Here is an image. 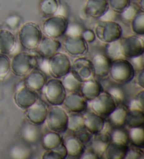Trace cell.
<instances>
[{
  "label": "cell",
  "mask_w": 144,
  "mask_h": 159,
  "mask_svg": "<svg viewBox=\"0 0 144 159\" xmlns=\"http://www.w3.org/2000/svg\"><path fill=\"white\" fill-rule=\"evenodd\" d=\"M62 78V84L66 91L75 93L79 91L81 89L83 81L74 71H70L67 75L63 76Z\"/></svg>",
  "instance_id": "obj_26"
},
{
  "label": "cell",
  "mask_w": 144,
  "mask_h": 159,
  "mask_svg": "<svg viewBox=\"0 0 144 159\" xmlns=\"http://www.w3.org/2000/svg\"><path fill=\"white\" fill-rule=\"evenodd\" d=\"M128 147L127 145L110 142L108 145L104 156L108 159H123L125 158Z\"/></svg>",
  "instance_id": "obj_29"
},
{
  "label": "cell",
  "mask_w": 144,
  "mask_h": 159,
  "mask_svg": "<svg viewBox=\"0 0 144 159\" xmlns=\"http://www.w3.org/2000/svg\"><path fill=\"white\" fill-rule=\"evenodd\" d=\"M40 67L42 72L49 74V59L44 57L40 64Z\"/></svg>",
  "instance_id": "obj_52"
},
{
  "label": "cell",
  "mask_w": 144,
  "mask_h": 159,
  "mask_svg": "<svg viewBox=\"0 0 144 159\" xmlns=\"http://www.w3.org/2000/svg\"><path fill=\"white\" fill-rule=\"evenodd\" d=\"M63 104L69 111L73 113L84 112L88 107L87 100L82 94L76 92L67 95Z\"/></svg>",
  "instance_id": "obj_15"
},
{
  "label": "cell",
  "mask_w": 144,
  "mask_h": 159,
  "mask_svg": "<svg viewBox=\"0 0 144 159\" xmlns=\"http://www.w3.org/2000/svg\"><path fill=\"white\" fill-rule=\"evenodd\" d=\"M111 142L116 144L127 145L129 143V133L122 128H115L111 133Z\"/></svg>",
  "instance_id": "obj_36"
},
{
  "label": "cell",
  "mask_w": 144,
  "mask_h": 159,
  "mask_svg": "<svg viewBox=\"0 0 144 159\" xmlns=\"http://www.w3.org/2000/svg\"><path fill=\"white\" fill-rule=\"evenodd\" d=\"M11 70V60L7 55L0 53V79L6 77Z\"/></svg>",
  "instance_id": "obj_41"
},
{
  "label": "cell",
  "mask_w": 144,
  "mask_h": 159,
  "mask_svg": "<svg viewBox=\"0 0 144 159\" xmlns=\"http://www.w3.org/2000/svg\"><path fill=\"white\" fill-rule=\"evenodd\" d=\"M108 93L111 95L116 102H122L126 99V93L120 86H112L109 88Z\"/></svg>",
  "instance_id": "obj_40"
},
{
  "label": "cell",
  "mask_w": 144,
  "mask_h": 159,
  "mask_svg": "<svg viewBox=\"0 0 144 159\" xmlns=\"http://www.w3.org/2000/svg\"><path fill=\"white\" fill-rule=\"evenodd\" d=\"M140 8L138 7L136 4L129 3L125 9H124L121 13V18L125 22H130L132 20L136 15L140 11Z\"/></svg>",
  "instance_id": "obj_39"
},
{
  "label": "cell",
  "mask_w": 144,
  "mask_h": 159,
  "mask_svg": "<svg viewBox=\"0 0 144 159\" xmlns=\"http://www.w3.org/2000/svg\"><path fill=\"white\" fill-rule=\"evenodd\" d=\"M106 56L112 61L124 58L122 50L121 40L118 39L114 41V42L108 43L106 46Z\"/></svg>",
  "instance_id": "obj_32"
},
{
  "label": "cell",
  "mask_w": 144,
  "mask_h": 159,
  "mask_svg": "<svg viewBox=\"0 0 144 159\" xmlns=\"http://www.w3.org/2000/svg\"><path fill=\"white\" fill-rule=\"evenodd\" d=\"M81 37L87 43H92L95 41L96 34L93 30H84L81 34Z\"/></svg>",
  "instance_id": "obj_50"
},
{
  "label": "cell",
  "mask_w": 144,
  "mask_h": 159,
  "mask_svg": "<svg viewBox=\"0 0 144 159\" xmlns=\"http://www.w3.org/2000/svg\"><path fill=\"white\" fill-rule=\"evenodd\" d=\"M84 30L82 25L78 23H68L65 34L68 37H80Z\"/></svg>",
  "instance_id": "obj_42"
},
{
  "label": "cell",
  "mask_w": 144,
  "mask_h": 159,
  "mask_svg": "<svg viewBox=\"0 0 144 159\" xmlns=\"http://www.w3.org/2000/svg\"><path fill=\"white\" fill-rule=\"evenodd\" d=\"M117 102L108 92H102L91 101L93 111L102 117H108L117 107Z\"/></svg>",
  "instance_id": "obj_8"
},
{
  "label": "cell",
  "mask_w": 144,
  "mask_h": 159,
  "mask_svg": "<svg viewBox=\"0 0 144 159\" xmlns=\"http://www.w3.org/2000/svg\"><path fill=\"white\" fill-rule=\"evenodd\" d=\"M76 138L81 141L83 144H86L89 142L91 139V134L84 128L81 130L78 131L76 133Z\"/></svg>",
  "instance_id": "obj_48"
},
{
  "label": "cell",
  "mask_w": 144,
  "mask_h": 159,
  "mask_svg": "<svg viewBox=\"0 0 144 159\" xmlns=\"http://www.w3.org/2000/svg\"><path fill=\"white\" fill-rule=\"evenodd\" d=\"M21 21L22 19L20 16L17 14H13L9 16V17H7L5 23H6L7 26L9 28L12 30H15L20 26Z\"/></svg>",
  "instance_id": "obj_45"
},
{
  "label": "cell",
  "mask_w": 144,
  "mask_h": 159,
  "mask_svg": "<svg viewBox=\"0 0 144 159\" xmlns=\"http://www.w3.org/2000/svg\"><path fill=\"white\" fill-rule=\"evenodd\" d=\"M40 140L43 148L46 150L54 149L63 143V139L59 134L53 131L44 134L41 136Z\"/></svg>",
  "instance_id": "obj_30"
},
{
  "label": "cell",
  "mask_w": 144,
  "mask_h": 159,
  "mask_svg": "<svg viewBox=\"0 0 144 159\" xmlns=\"http://www.w3.org/2000/svg\"><path fill=\"white\" fill-rule=\"evenodd\" d=\"M85 128L84 117L79 113H73L68 115V129L76 133Z\"/></svg>",
  "instance_id": "obj_34"
},
{
  "label": "cell",
  "mask_w": 144,
  "mask_h": 159,
  "mask_svg": "<svg viewBox=\"0 0 144 159\" xmlns=\"http://www.w3.org/2000/svg\"><path fill=\"white\" fill-rule=\"evenodd\" d=\"M122 50L124 57L131 59L143 54L144 43L137 36H129L121 41Z\"/></svg>",
  "instance_id": "obj_10"
},
{
  "label": "cell",
  "mask_w": 144,
  "mask_h": 159,
  "mask_svg": "<svg viewBox=\"0 0 144 159\" xmlns=\"http://www.w3.org/2000/svg\"><path fill=\"white\" fill-rule=\"evenodd\" d=\"M73 71L77 74L82 81L92 79L94 76V69L91 61L84 57H80L74 60Z\"/></svg>",
  "instance_id": "obj_16"
},
{
  "label": "cell",
  "mask_w": 144,
  "mask_h": 159,
  "mask_svg": "<svg viewBox=\"0 0 144 159\" xmlns=\"http://www.w3.org/2000/svg\"><path fill=\"white\" fill-rule=\"evenodd\" d=\"M144 124L143 111L129 110L127 111L125 125L129 128L143 127Z\"/></svg>",
  "instance_id": "obj_31"
},
{
  "label": "cell",
  "mask_w": 144,
  "mask_h": 159,
  "mask_svg": "<svg viewBox=\"0 0 144 159\" xmlns=\"http://www.w3.org/2000/svg\"><path fill=\"white\" fill-rule=\"evenodd\" d=\"M67 156V150L64 144L62 143L54 149L47 150V152L44 153L42 158L44 159H64Z\"/></svg>",
  "instance_id": "obj_37"
},
{
  "label": "cell",
  "mask_w": 144,
  "mask_h": 159,
  "mask_svg": "<svg viewBox=\"0 0 144 159\" xmlns=\"http://www.w3.org/2000/svg\"><path fill=\"white\" fill-rule=\"evenodd\" d=\"M108 6L117 13H121L130 3L129 0H108Z\"/></svg>",
  "instance_id": "obj_44"
},
{
  "label": "cell",
  "mask_w": 144,
  "mask_h": 159,
  "mask_svg": "<svg viewBox=\"0 0 144 159\" xmlns=\"http://www.w3.org/2000/svg\"><path fill=\"white\" fill-rule=\"evenodd\" d=\"M64 145L67 150L68 156L70 158H79L85 152L84 144L76 137H69L65 139Z\"/></svg>",
  "instance_id": "obj_24"
},
{
  "label": "cell",
  "mask_w": 144,
  "mask_h": 159,
  "mask_svg": "<svg viewBox=\"0 0 144 159\" xmlns=\"http://www.w3.org/2000/svg\"><path fill=\"white\" fill-rule=\"evenodd\" d=\"M80 91L86 100L91 101L103 92V87L98 81L91 79L82 82Z\"/></svg>",
  "instance_id": "obj_22"
},
{
  "label": "cell",
  "mask_w": 144,
  "mask_h": 159,
  "mask_svg": "<svg viewBox=\"0 0 144 159\" xmlns=\"http://www.w3.org/2000/svg\"><path fill=\"white\" fill-rule=\"evenodd\" d=\"M99 134L100 135L94 139L91 143V149L98 158H101L103 156L108 145L111 142V135L107 132H101Z\"/></svg>",
  "instance_id": "obj_25"
},
{
  "label": "cell",
  "mask_w": 144,
  "mask_h": 159,
  "mask_svg": "<svg viewBox=\"0 0 144 159\" xmlns=\"http://www.w3.org/2000/svg\"><path fill=\"white\" fill-rule=\"evenodd\" d=\"M18 47L14 35L9 30L0 29V53L16 54Z\"/></svg>",
  "instance_id": "obj_20"
},
{
  "label": "cell",
  "mask_w": 144,
  "mask_h": 159,
  "mask_svg": "<svg viewBox=\"0 0 144 159\" xmlns=\"http://www.w3.org/2000/svg\"><path fill=\"white\" fill-rule=\"evenodd\" d=\"M71 62L68 57L62 53H57L49 59V74L55 78L64 76L71 70Z\"/></svg>",
  "instance_id": "obj_9"
},
{
  "label": "cell",
  "mask_w": 144,
  "mask_h": 159,
  "mask_svg": "<svg viewBox=\"0 0 144 159\" xmlns=\"http://www.w3.org/2000/svg\"><path fill=\"white\" fill-rule=\"evenodd\" d=\"M113 80L118 83H128L134 77L135 70L132 63L125 59L112 61L110 73Z\"/></svg>",
  "instance_id": "obj_2"
},
{
  "label": "cell",
  "mask_w": 144,
  "mask_h": 159,
  "mask_svg": "<svg viewBox=\"0 0 144 159\" xmlns=\"http://www.w3.org/2000/svg\"><path fill=\"white\" fill-rule=\"evenodd\" d=\"M42 89L47 102L53 106L63 105L67 96L61 81L58 79H51L47 81Z\"/></svg>",
  "instance_id": "obj_4"
},
{
  "label": "cell",
  "mask_w": 144,
  "mask_h": 159,
  "mask_svg": "<svg viewBox=\"0 0 144 159\" xmlns=\"http://www.w3.org/2000/svg\"><path fill=\"white\" fill-rule=\"evenodd\" d=\"M116 18H117V12L108 8L106 11L99 18V20L102 22H110L115 21Z\"/></svg>",
  "instance_id": "obj_47"
},
{
  "label": "cell",
  "mask_w": 144,
  "mask_h": 159,
  "mask_svg": "<svg viewBox=\"0 0 144 159\" xmlns=\"http://www.w3.org/2000/svg\"><path fill=\"white\" fill-rule=\"evenodd\" d=\"M68 14V9L65 5L62 4H59V7L58 8V10L56 13V16H63V17H65L67 16Z\"/></svg>",
  "instance_id": "obj_51"
},
{
  "label": "cell",
  "mask_w": 144,
  "mask_h": 159,
  "mask_svg": "<svg viewBox=\"0 0 144 159\" xmlns=\"http://www.w3.org/2000/svg\"><path fill=\"white\" fill-rule=\"evenodd\" d=\"M37 65V60L32 55L27 53L15 54L11 60V70L18 76H26Z\"/></svg>",
  "instance_id": "obj_3"
},
{
  "label": "cell",
  "mask_w": 144,
  "mask_h": 159,
  "mask_svg": "<svg viewBox=\"0 0 144 159\" xmlns=\"http://www.w3.org/2000/svg\"><path fill=\"white\" fill-rule=\"evenodd\" d=\"M137 82L139 86L143 89L144 86V70H142L140 71L139 74L138 75V78H137Z\"/></svg>",
  "instance_id": "obj_54"
},
{
  "label": "cell",
  "mask_w": 144,
  "mask_h": 159,
  "mask_svg": "<svg viewBox=\"0 0 144 159\" xmlns=\"http://www.w3.org/2000/svg\"><path fill=\"white\" fill-rule=\"evenodd\" d=\"M59 0H41L40 2V11L44 16H54L58 10L60 4Z\"/></svg>",
  "instance_id": "obj_33"
},
{
  "label": "cell",
  "mask_w": 144,
  "mask_h": 159,
  "mask_svg": "<svg viewBox=\"0 0 144 159\" xmlns=\"http://www.w3.org/2000/svg\"><path fill=\"white\" fill-rule=\"evenodd\" d=\"M143 156V151L141 149V148L137 147H128V151H127V154L125 156L126 159H139L142 158Z\"/></svg>",
  "instance_id": "obj_46"
},
{
  "label": "cell",
  "mask_w": 144,
  "mask_h": 159,
  "mask_svg": "<svg viewBox=\"0 0 144 159\" xmlns=\"http://www.w3.org/2000/svg\"><path fill=\"white\" fill-rule=\"evenodd\" d=\"M128 109L123 105L117 106L108 116L110 125L113 128H122L125 125Z\"/></svg>",
  "instance_id": "obj_27"
},
{
  "label": "cell",
  "mask_w": 144,
  "mask_h": 159,
  "mask_svg": "<svg viewBox=\"0 0 144 159\" xmlns=\"http://www.w3.org/2000/svg\"><path fill=\"white\" fill-rule=\"evenodd\" d=\"M48 109L41 101L37 100L32 105L26 109V117L30 123L40 125L46 121Z\"/></svg>",
  "instance_id": "obj_11"
},
{
  "label": "cell",
  "mask_w": 144,
  "mask_h": 159,
  "mask_svg": "<svg viewBox=\"0 0 144 159\" xmlns=\"http://www.w3.org/2000/svg\"><path fill=\"white\" fill-rule=\"evenodd\" d=\"M46 121L48 128L53 132L63 133L68 130V115L59 106H54L48 111Z\"/></svg>",
  "instance_id": "obj_5"
},
{
  "label": "cell",
  "mask_w": 144,
  "mask_h": 159,
  "mask_svg": "<svg viewBox=\"0 0 144 159\" xmlns=\"http://www.w3.org/2000/svg\"><path fill=\"white\" fill-rule=\"evenodd\" d=\"M108 8V0H87L84 11L91 17L99 18Z\"/></svg>",
  "instance_id": "obj_23"
},
{
  "label": "cell",
  "mask_w": 144,
  "mask_h": 159,
  "mask_svg": "<svg viewBox=\"0 0 144 159\" xmlns=\"http://www.w3.org/2000/svg\"><path fill=\"white\" fill-rule=\"evenodd\" d=\"M143 94L144 91L141 90L138 93L137 96L134 99H132L129 103V110H140L143 111Z\"/></svg>",
  "instance_id": "obj_43"
},
{
  "label": "cell",
  "mask_w": 144,
  "mask_h": 159,
  "mask_svg": "<svg viewBox=\"0 0 144 159\" xmlns=\"http://www.w3.org/2000/svg\"><path fill=\"white\" fill-rule=\"evenodd\" d=\"M68 25V21L65 17L54 15L44 21L43 30L49 37L58 39L65 34Z\"/></svg>",
  "instance_id": "obj_7"
},
{
  "label": "cell",
  "mask_w": 144,
  "mask_h": 159,
  "mask_svg": "<svg viewBox=\"0 0 144 159\" xmlns=\"http://www.w3.org/2000/svg\"><path fill=\"white\" fill-rule=\"evenodd\" d=\"M79 158L82 159H98V156L94 153L93 151L91 152H86V151L84 152V153L81 156V157Z\"/></svg>",
  "instance_id": "obj_53"
},
{
  "label": "cell",
  "mask_w": 144,
  "mask_h": 159,
  "mask_svg": "<svg viewBox=\"0 0 144 159\" xmlns=\"http://www.w3.org/2000/svg\"><path fill=\"white\" fill-rule=\"evenodd\" d=\"M132 65L134 67V70H137L141 71L143 70L144 67V60H143V54L139 56H137L131 58Z\"/></svg>",
  "instance_id": "obj_49"
},
{
  "label": "cell",
  "mask_w": 144,
  "mask_h": 159,
  "mask_svg": "<svg viewBox=\"0 0 144 159\" xmlns=\"http://www.w3.org/2000/svg\"><path fill=\"white\" fill-rule=\"evenodd\" d=\"M32 155V149L26 142H18L11 147L9 156L15 159H27Z\"/></svg>",
  "instance_id": "obj_28"
},
{
  "label": "cell",
  "mask_w": 144,
  "mask_h": 159,
  "mask_svg": "<svg viewBox=\"0 0 144 159\" xmlns=\"http://www.w3.org/2000/svg\"><path fill=\"white\" fill-rule=\"evenodd\" d=\"M129 138L134 147L143 149L144 147V130L143 127L130 128Z\"/></svg>",
  "instance_id": "obj_35"
},
{
  "label": "cell",
  "mask_w": 144,
  "mask_h": 159,
  "mask_svg": "<svg viewBox=\"0 0 144 159\" xmlns=\"http://www.w3.org/2000/svg\"><path fill=\"white\" fill-rule=\"evenodd\" d=\"M95 34L102 42L108 43L120 39L122 30L120 25L115 21H101L96 27Z\"/></svg>",
  "instance_id": "obj_6"
},
{
  "label": "cell",
  "mask_w": 144,
  "mask_h": 159,
  "mask_svg": "<svg viewBox=\"0 0 144 159\" xmlns=\"http://www.w3.org/2000/svg\"><path fill=\"white\" fill-rule=\"evenodd\" d=\"M42 39V32L37 24L32 22L25 23L18 32V39L21 46L27 50L37 49Z\"/></svg>",
  "instance_id": "obj_1"
},
{
  "label": "cell",
  "mask_w": 144,
  "mask_h": 159,
  "mask_svg": "<svg viewBox=\"0 0 144 159\" xmlns=\"http://www.w3.org/2000/svg\"><path fill=\"white\" fill-rule=\"evenodd\" d=\"M65 51L73 56L84 55L88 50L87 43L82 37H68L63 42Z\"/></svg>",
  "instance_id": "obj_14"
},
{
  "label": "cell",
  "mask_w": 144,
  "mask_h": 159,
  "mask_svg": "<svg viewBox=\"0 0 144 159\" xmlns=\"http://www.w3.org/2000/svg\"><path fill=\"white\" fill-rule=\"evenodd\" d=\"M14 99L19 107L26 109L37 102L38 95L35 90L29 89L24 84L16 90Z\"/></svg>",
  "instance_id": "obj_12"
},
{
  "label": "cell",
  "mask_w": 144,
  "mask_h": 159,
  "mask_svg": "<svg viewBox=\"0 0 144 159\" xmlns=\"http://www.w3.org/2000/svg\"><path fill=\"white\" fill-rule=\"evenodd\" d=\"M93 65L94 75L99 78H104L109 75L112 60L106 55L96 53L91 60Z\"/></svg>",
  "instance_id": "obj_13"
},
{
  "label": "cell",
  "mask_w": 144,
  "mask_h": 159,
  "mask_svg": "<svg viewBox=\"0 0 144 159\" xmlns=\"http://www.w3.org/2000/svg\"><path fill=\"white\" fill-rule=\"evenodd\" d=\"M84 127L91 135H98L103 129L105 121L103 118L94 112H87L84 116Z\"/></svg>",
  "instance_id": "obj_19"
},
{
  "label": "cell",
  "mask_w": 144,
  "mask_h": 159,
  "mask_svg": "<svg viewBox=\"0 0 144 159\" xmlns=\"http://www.w3.org/2000/svg\"><path fill=\"white\" fill-rule=\"evenodd\" d=\"M47 81L46 76L40 70H32L26 75L25 85L35 91L42 90Z\"/></svg>",
  "instance_id": "obj_21"
},
{
  "label": "cell",
  "mask_w": 144,
  "mask_h": 159,
  "mask_svg": "<svg viewBox=\"0 0 144 159\" xmlns=\"http://www.w3.org/2000/svg\"><path fill=\"white\" fill-rule=\"evenodd\" d=\"M41 131L37 125L27 122L21 130V137L23 141L27 144H35L40 141Z\"/></svg>",
  "instance_id": "obj_18"
},
{
  "label": "cell",
  "mask_w": 144,
  "mask_h": 159,
  "mask_svg": "<svg viewBox=\"0 0 144 159\" xmlns=\"http://www.w3.org/2000/svg\"><path fill=\"white\" fill-rule=\"evenodd\" d=\"M61 43L56 39L51 37H44L41 39L37 48L38 53L44 58L50 59L58 53Z\"/></svg>",
  "instance_id": "obj_17"
},
{
  "label": "cell",
  "mask_w": 144,
  "mask_h": 159,
  "mask_svg": "<svg viewBox=\"0 0 144 159\" xmlns=\"http://www.w3.org/2000/svg\"><path fill=\"white\" fill-rule=\"evenodd\" d=\"M132 31L138 35L144 34V13L141 10L131 21Z\"/></svg>",
  "instance_id": "obj_38"
}]
</instances>
